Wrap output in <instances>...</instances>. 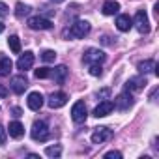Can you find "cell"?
<instances>
[{
  "mask_svg": "<svg viewBox=\"0 0 159 159\" xmlns=\"http://www.w3.org/2000/svg\"><path fill=\"white\" fill-rule=\"evenodd\" d=\"M90 30H92V26H90V23L88 21H75L73 25H71V28L69 30H64V36H69V38H84V36H88L90 34Z\"/></svg>",
  "mask_w": 159,
  "mask_h": 159,
  "instance_id": "6da1fadb",
  "label": "cell"
},
{
  "mask_svg": "<svg viewBox=\"0 0 159 159\" xmlns=\"http://www.w3.org/2000/svg\"><path fill=\"white\" fill-rule=\"evenodd\" d=\"M30 135H32V139H34V140H38V142H45V140H49V137H51V131H49V125H47V122H43V120H38V122H34Z\"/></svg>",
  "mask_w": 159,
  "mask_h": 159,
  "instance_id": "7a4b0ae2",
  "label": "cell"
},
{
  "mask_svg": "<svg viewBox=\"0 0 159 159\" xmlns=\"http://www.w3.org/2000/svg\"><path fill=\"white\" fill-rule=\"evenodd\" d=\"M86 116H88V111H86L84 101H77V103H73V107H71V118H73L75 124H83V122H86Z\"/></svg>",
  "mask_w": 159,
  "mask_h": 159,
  "instance_id": "3957f363",
  "label": "cell"
},
{
  "mask_svg": "<svg viewBox=\"0 0 159 159\" xmlns=\"http://www.w3.org/2000/svg\"><path fill=\"white\" fill-rule=\"evenodd\" d=\"M105 52L103 51H99V49H94V47H90V49H86V52H84V56H83V60H84V64H103L105 62Z\"/></svg>",
  "mask_w": 159,
  "mask_h": 159,
  "instance_id": "277c9868",
  "label": "cell"
},
{
  "mask_svg": "<svg viewBox=\"0 0 159 159\" xmlns=\"http://www.w3.org/2000/svg\"><path fill=\"white\" fill-rule=\"evenodd\" d=\"M129 107H133V96H131L129 90H124L122 94L116 96V99H114V109H116V111H127Z\"/></svg>",
  "mask_w": 159,
  "mask_h": 159,
  "instance_id": "5b68a950",
  "label": "cell"
},
{
  "mask_svg": "<svg viewBox=\"0 0 159 159\" xmlns=\"http://www.w3.org/2000/svg\"><path fill=\"white\" fill-rule=\"evenodd\" d=\"M133 25L137 26V30H139L140 34H148V32H150V21H148V15H146L144 10H139V11H137V15H135V19H133Z\"/></svg>",
  "mask_w": 159,
  "mask_h": 159,
  "instance_id": "8992f818",
  "label": "cell"
},
{
  "mask_svg": "<svg viewBox=\"0 0 159 159\" xmlns=\"http://www.w3.org/2000/svg\"><path fill=\"white\" fill-rule=\"evenodd\" d=\"M112 129H109V127H96V131L92 133V142L94 144H103V142H107V140H111L112 139Z\"/></svg>",
  "mask_w": 159,
  "mask_h": 159,
  "instance_id": "52a82bcc",
  "label": "cell"
},
{
  "mask_svg": "<svg viewBox=\"0 0 159 159\" xmlns=\"http://www.w3.org/2000/svg\"><path fill=\"white\" fill-rule=\"evenodd\" d=\"M28 26H30L32 30H51V28H52V21L38 15V17H30V19H28Z\"/></svg>",
  "mask_w": 159,
  "mask_h": 159,
  "instance_id": "ba28073f",
  "label": "cell"
},
{
  "mask_svg": "<svg viewBox=\"0 0 159 159\" xmlns=\"http://www.w3.org/2000/svg\"><path fill=\"white\" fill-rule=\"evenodd\" d=\"M66 103H67V94L66 92H54V94L49 96V101H47V105L51 109H60Z\"/></svg>",
  "mask_w": 159,
  "mask_h": 159,
  "instance_id": "9c48e42d",
  "label": "cell"
},
{
  "mask_svg": "<svg viewBox=\"0 0 159 159\" xmlns=\"http://www.w3.org/2000/svg\"><path fill=\"white\" fill-rule=\"evenodd\" d=\"M112 111H114V103L109 101V99H105V101H101V103L94 109V116H96V118H103V116H109Z\"/></svg>",
  "mask_w": 159,
  "mask_h": 159,
  "instance_id": "30bf717a",
  "label": "cell"
},
{
  "mask_svg": "<svg viewBox=\"0 0 159 159\" xmlns=\"http://www.w3.org/2000/svg\"><path fill=\"white\" fill-rule=\"evenodd\" d=\"M26 88H28V79L25 75H15L11 79V90L15 94H23Z\"/></svg>",
  "mask_w": 159,
  "mask_h": 159,
  "instance_id": "8fae6325",
  "label": "cell"
},
{
  "mask_svg": "<svg viewBox=\"0 0 159 159\" xmlns=\"http://www.w3.org/2000/svg\"><path fill=\"white\" fill-rule=\"evenodd\" d=\"M144 86H146V79H144L142 75L131 77L129 81L125 83V90H129V92H139V90H142Z\"/></svg>",
  "mask_w": 159,
  "mask_h": 159,
  "instance_id": "7c38bea8",
  "label": "cell"
},
{
  "mask_svg": "<svg viewBox=\"0 0 159 159\" xmlns=\"http://www.w3.org/2000/svg\"><path fill=\"white\" fill-rule=\"evenodd\" d=\"M34 66V52L32 51H26L25 54H21V58L17 60V69L21 71H26Z\"/></svg>",
  "mask_w": 159,
  "mask_h": 159,
  "instance_id": "4fadbf2b",
  "label": "cell"
},
{
  "mask_svg": "<svg viewBox=\"0 0 159 159\" xmlns=\"http://www.w3.org/2000/svg\"><path fill=\"white\" fill-rule=\"evenodd\" d=\"M26 103H28V109H32V111H39V109L43 107L45 101H43V96H41L39 92H30Z\"/></svg>",
  "mask_w": 159,
  "mask_h": 159,
  "instance_id": "5bb4252c",
  "label": "cell"
},
{
  "mask_svg": "<svg viewBox=\"0 0 159 159\" xmlns=\"http://www.w3.org/2000/svg\"><path fill=\"white\" fill-rule=\"evenodd\" d=\"M51 79H54V83L64 84L67 79V67L66 66H56L54 69H51Z\"/></svg>",
  "mask_w": 159,
  "mask_h": 159,
  "instance_id": "9a60e30c",
  "label": "cell"
},
{
  "mask_svg": "<svg viewBox=\"0 0 159 159\" xmlns=\"http://www.w3.org/2000/svg\"><path fill=\"white\" fill-rule=\"evenodd\" d=\"M116 28H118L120 32H129V30L133 28V19H131L129 15H118V19H116Z\"/></svg>",
  "mask_w": 159,
  "mask_h": 159,
  "instance_id": "2e32d148",
  "label": "cell"
},
{
  "mask_svg": "<svg viewBox=\"0 0 159 159\" xmlns=\"http://www.w3.org/2000/svg\"><path fill=\"white\" fill-rule=\"evenodd\" d=\"M8 131H10V137L19 139V137H23V135H25V125H23L21 122H11V124H10V127H8Z\"/></svg>",
  "mask_w": 159,
  "mask_h": 159,
  "instance_id": "e0dca14e",
  "label": "cell"
},
{
  "mask_svg": "<svg viewBox=\"0 0 159 159\" xmlns=\"http://www.w3.org/2000/svg\"><path fill=\"white\" fill-rule=\"evenodd\" d=\"M105 15H114L120 11V4L116 2V0H107V2L103 4V10H101Z\"/></svg>",
  "mask_w": 159,
  "mask_h": 159,
  "instance_id": "ac0fdd59",
  "label": "cell"
},
{
  "mask_svg": "<svg viewBox=\"0 0 159 159\" xmlns=\"http://www.w3.org/2000/svg\"><path fill=\"white\" fill-rule=\"evenodd\" d=\"M11 67H13V62L10 58H0V77H8L11 73Z\"/></svg>",
  "mask_w": 159,
  "mask_h": 159,
  "instance_id": "d6986e66",
  "label": "cell"
},
{
  "mask_svg": "<svg viewBox=\"0 0 159 159\" xmlns=\"http://www.w3.org/2000/svg\"><path fill=\"white\" fill-rule=\"evenodd\" d=\"M137 67H139V71H140V73H144V75H146V73H152V71H155V69H157V66H155V62H153V60L139 62V66H137Z\"/></svg>",
  "mask_w": 159,
  "mask_h": 159,
  "instance_id": "ffe728a7",
  "label": "cell"
},
{
  "mask_svg": "<svg viewBox=\"0 0 159 159\" xmlns=\"http://www.w3.org/2000/svg\"><path fill=\"white\" fill-rule=\"evenodd\" d=\"M32 11V8L28 6V4H23V2H17V6H15V15L19 17V19H23V17H26L28 13Z\"/></svg>",
  "mask_w": 159,
  "mask_h": 159,
  "instance_id": "44dd1931",
  "label": "cell"
},
{
  "mask_svg": "<svg viewBox=\"0 0 159 159\" xmlns=\"http://www.w3.org/2000/svg\"><path fill=\"white\" fill-rule=\"evenodd\" d=\"M8 45H10V49L13 52H21V39H19V36H10Z\"/></svg>",
  "mask_w": 159,
  "mask_h": 159,
  "instance_id": "7402d4cb",
  "label": "cell"
},
{
  "mask_svg": "<svg viewBox=\"0 0 159 159\" xmlns=\"http://www.w3.org/2000/svg\"><path fill=\"white\" fill-rule=\"evenodd\" d=\"M60 153H62V146L60 144H54V146H47L45 148V155H49V157H60Z\"/></svg>",
  "mask_w": 159,
  "mask_h": 159,
  "instance_id": "603a6c76",
  "label": "cell"
},
{
  "mask_svg": "<svg viewBox=\"0 0 159 159\" xmlns=\"http://www.w3.org/2000/svg\"><path fill=\"white\" fill-rule=\"evenodd\" d=\"M41 60H43V62H47V64H51V62H54V60H56V52H54V51H51V49H49V51H43Z\"/></svg>",
  "mask_w": 159,
  "mask_h": 159,
  "instance_id": "cb8c5ba5",
  "label": "cell"
},
{
  "mask_svg": "<svg viewBox=\"0 0 159 159\" xmlns=\"http://www.w3.org/2000/svg\"><path fill=\"white\" fill-rule=\"evenodd\" d=\"M90 75L92 77H99L101 73H103V69H101V64H90Z\"/></svg>",
  "mask_w": 159,
  "mask_h": 159,
  "instance_id": "d4e9b609",
  "label": "cell"
},
{
  "mask_svg": "<svg viewBox=\"0 0 159 159\" xmlns=\"http://www.w3.org/2000/svg\"><path fill=\"white\" fill-rule=\"evenodd\" d=\"M36 77L38 79H47V77H51V69L49 67H39V69H36Z\"/></svg>",
  "mask_w": 159,
  "mask_h": 159,
  "instance_id": "484cf974",
  "label": "cell"
},
{
  "mask_svg": "<svg viewBox=\"0 0 159 159\" xmlns=\"http://www.w3.org/2000/svg\"><path fill=\"white\" fill-rule=\"evenodd\" d=\"M103 157H105V159H111V157H114V159H120V157H122V153H120V152H116V150H111V152H107Z\"/></svg>",
  "mask_w": 159,
  "mask_h": 159,
  "instance_id": "4316f807",
  "label": "cell"
},
{
  "mask_svg": "<svg viewBox=\"0 0 159 159\" xmlns=\"http://www.w3.org/2000/svg\"><path fill=\"white\" fill-rule=\"evenodd\" d=\"M6 137H8V131L0 125V146H4L6 144Z\"/></svg>",
  "mask_w": 159,
  "mask_h": 159,
  "instance_id": "83f0119b",
  "label": "cell"
},
{
  "mask_svg": "<svg viewBox=\"0 0 159 159\" xmlns=\"http://www.w3.org/2000/svg\"><path fill=\"white\" fill-rule=\"evenodd\" d=\"M8 10H10V8H8L4 2H0V17H6V15H8Z\"/></svg>",
  "mask_w": 159,
  "mask_h": 159,
  "instance_id": "f1b7e54d",
  "label": "cell"
},
{
  "mask_svg": "<svg viewBox=\"0 0 159 159\" xmlns=\"http://www.w3.org/2000/svg\"><path fill=\"white\" fill-rule=\"evenodd\" d=\"M8 94H10V90L4 84H0V98H8Z\"/></svg>",
  "mask_w": 159,
  "mask_h": 159,
  "instance_id": "f546056e",
  "label": "cell"
},
{
  "mask_svg": "<svg viewBox=\"0 0 159 159\" xmlns=\"http://www.w3.org/2000/svg\"><path fill=\"white\" fill-rule=\"evenodd\" d=\"M11 112H13V116H17V118H19V116L23 114V111H21L19 107H13V109H11Z\"/></svg>",
  "mask_w": 159,
  "mask_h": 159,
  "instance_id": "4dcf8cb0",
  "label": "cell"
},
{
  "mask_svg": "<svg viewBox=\"0 0 159 159\" xmlns=\"http://www.w3.org/2000/svg\"><path fill=\"white\" fill-rule=\"evenodd\" d=\"M4 28H6V26H4V23H2V21H0V34H2V32H4Z\"/></svg>",
  "mask_w": 159,
  "mask_h": 159,
  "instance_id": "1f68e13d",
  "label": "cell"
},
{
  "mask_svg": "<svg viewBox=\"0 0 159 159\" xmlns=\"http://www.w3.org/2000/svg\"><path fill=\"white\" fill-rule=\"evenodd\" d=\"M51 2H54V4H60V2H64V0H51Z\"/></svg>",
  "mask_w": 159,
  "mask_h": 159,
  "instance_id": "d6a6232c",
  "label": "cell"
}]
</instances>
